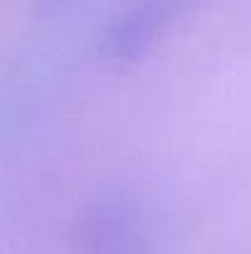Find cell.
I'll list each match as a JSON object with an SVG mask.
<instances>
[{
  "mask_svg": "<svg viewBox=\"0 0 251 254\" xmlns=\"http://www.w3.org/2000/svg\"><path fill=\"white\" fill-rule=\"evenodd\" d=\"M187 0H128L106 25L99 55L111 67H128L141 60L172 25Z\"/></svg>",
  "mask_w": 251,
  "mask_h": 254,
  "instance_id": "1",
  "label": "cell"
},
{
  "mask_svg": "<svg viewBox=\"0 0 251 254\" xmlns=\"http://www.w3.org/2000/svg\"><path fill=\"white\" fill-rule=\"evenodd\" d=\"M74 247L77 254H141V217L123 200L96 202L79 220Z\"/></svg>",
  "mask_w": 251,
  "mask_h": 254,
  "instance_id": "2",
  "label": "cell"
}]
</instances>
